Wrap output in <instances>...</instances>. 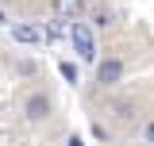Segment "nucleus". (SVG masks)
Instances as JSON below:
<instances>
[{
  "instance_id": "obj_9",
  "label": "nucleus",
  "mask_w": 154,
  "mask_h": 146,
  "mask_svg": "<svg viewBox=\"0 0 154 146\" xmlns=\"http://www.w3.org/2000/svg\"><path fill=\"white\" fill-rule=\"evenodd\" d=\"M146 142L154 146V119H150V123H146Z\"/></svg>"
},
{
  "instance_id": "obj_5",
  "label": "nucleus",
  "mask_w": 154,
  "mask_h": 146,
  "mask_svg": "<svg viewBox=\"0 0 154 146\" xmlns=\"http://www.w3.org/2000/svg\"><path fill=\"white\" fill-rule=\"evenodd\" d=\"M54 12L58 19H81V12H85V0H54Z\"/></svg>"
},
{
  "instance_id": "obj_10",
  "label": "nucleus",
  "mask_w": 154,
  "mask_h": 146,
  "mask_svg": "<svg viewBox=\"0 0 154 146\" xmlns=\"http://www.w3.org/2000/svg\"><path fill=\"white\" fill-rule=\"evenodd\" d=\"M0 23H8V19H4V8H0Z\"/></svg>"
},
{
  "instance_id": "obj_2",
  "label": "nucleus",
  "mask_w": 154,
  "mask_h": 146,
  "mask_svg": "<svg viewBox=\"0 0 154 146\" xmlns=\"http://www.w3.org/2000/svg\"><path fill=\"white\" fill-rule=\"evenodd\" d=\"M119 77H123V62H116V58H108V62L96 65V81L100 85H116Z\"/></svg>"
},
{
  "instance_id": "obj_7",
  "label": "nucleus",
  "mask_w": 154,
  "mask_h": 146,
  "mask_svg": "<svg viewBox=\"0 0 154 146\" xmlns=\"http://www.w3.org/2000/svg\"><path fill=\"white\" fill-rule=\"evenodd\" d=\"M46 35H50V38H62V35H66V27H62V19H54V23L46 27Z\"/></svg>"
},
{
  "instance_id": "obj_4",
  "label": "nucleus",
  "mask_w": 154,
  "mask_h": 146,
  "mask_svg": "<svg viewBox=\"0 0 154 146\" xmlns=\"http://www.w3.org/2000/svg\"><path fill=\"white\" fill-rule=\"evenodd\" d=\"M46 115H50V96L46 92H35L27 100V119H46Z\"/></svg>"
},
{
  "instance_id": "obj_8",
  "label": "nucleus",
  "mask_w": 154,
  "mask_h": 146,
  "mask_svg": "<svg viewBox=\"0 0 154 146\" xmlns=\"http://www.w3.org/2000/svg\"><path fill=\"white\" fill-rule=\"evenodd\" d=\"M66 146H85V138H81V135H69V138H66Z\"/></svg>"
},
{
  "instance_id": "obj_1",
  "label": "nucleus",
  "mask_w": 154,
  "mask_h": 146,
  "mask_svg": "<svg viewBox=\"0 0 154 146\" xmlns=\"http://www.w3.org/2000/svg\"><path fill=\"white\" fill-rule=\"evenodd\" d=\"M69 42H73L77 58H85V62H96V42H93V31H89L81 19L69 27Z\"/></svg>"
},
{
  "instance_id": "obj_3",
  "label": "nucleus",
  "mask_w": 154,
  "mask_h": 146,
  "mask_svg": "<svg viewBox=\"0 0 154 146\" xmlns=\"http://www.w3.org/2000/svg\"><path fill=\"white\" fill-rule=\"evenodd\" d=\"M12 38L23 42V46H38V42H42V31L31 27V23H16V27H12Z\"/></svg>"
},
{
  "instance_id": "obj_6",
  "label": "nucleus",
  "mask_w": 154,
  "mask_h": 146,
  "mask_svg": "<svg viewBox=\"0 0 154 146\" xmlns=\"http://www.w3.org/2000/svg\"><path fill=\"white\" fill-rule=\"evenodd\" d=\"M58 73H62L69 85H77V65H73V62H62V65H58Z\"/></svg>"
}]
</instances>
